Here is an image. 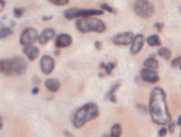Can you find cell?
<instances>
[{
  "label": "cell",
  "mask_w": 181,
  "mask_h": 137,
  "mask_svg": "<svg viewBox=\"0 0 181 137\" xmlns=\"http://www.w3.org/2000/svg\"><path fill=\"white\" fill-rule=\"evenodd\" d=\"M141 78L144 82H149V84H156V82H159L160 77H159V74L154 70L145 68L141 71Z\"/></svg>",
  "instance_id": "10"
},
{
  "label": "cell",
  "mask_w": 181,
  "mask_h": 137,
  "mask_svg": "<svg viewBox=\"0 0 181 137\" xmlns=\"http://www.w3.org/2000/svg\"><path fill=\"white\" fill-rule=\"evenodd\" d=\"M95 47H96L98 50H101V43H100L99 41H97V42H95Z\"/></svg>",
  "instance_id": "33"
},
{
  "label": "cell",
  "mask_w": 181,
  "mask_h": 137,
  "mask_svg": "<svg viewBox=\"0 0 181 137\" xmlns=\"http://www.w3.org/2000/svg\"><path fill=\"white\" fill-rule=\"evenodd\" d=\"M180 137H181V133H180Z\"/></svg>",
  "instance_id": "42"
},
{
  "label": "cell",
  "mask_w": 181,
  "mask_h": 137,
  "mask_svg": "<svg viewBox=\"0 0 181 137\" xmlns=\"http://www.w3.org/2000/svg\"><path fill=\"white\" fill-rule=\"evenodd\" d=\"M177 124L179 125V126H181V116L179 118H178V121H177Z\"/></svg>",
  "instance_id": "39"
},
{
  "label": "cell",
  "mask_w": 181,
  "mask_h": 137,
  "mask_svg": "<svg viewBox=\"0 0 181 137\" xmlns=\"http://www.w3.org/2000/svg\"><path fill=\"white\" fill-rule=\"evenodd\" d=\"M38 91H40V89H38V87H34L32 89V94H37Z\"/></svg>",
  "instance_id": "35"
},
{
  "label": "cell",
  "mask_w": 181,
  "mask_h": 137,
  "mask_svg": "<svg viewBox=\"0 0 181 137\" xmlns=\"http://www.w3.org/2000/svg\"><path fill=\"white\" fill-rule=\"evenodd\" d=\"M72 43V38L67 33H62L59 35L56 40V48H65L68 47Z\"/></svg>",
  "instance_id": "12"
},
{
  "label": "cell",
  "mask_w": 181,
  "mask_h": 137,
  "mask_svg": "<svg viewBox=\"0 0 181 137\" xmlns=\"http://www.w3.org/2000/svg\"><path fill=\"white\" fill-rule=\"evenodd\" d=\"M175 128H176V123L173 122V121H170V122L169 123V125H167V132H169L170 134H174Z\"/></svg>",
  "instance_id": "28"
},
{
  "label": "cell",
  "mask_w": 181,
  "mask_h": 137,
  "mask_svg": "<svg viewBox=\"0 0 181 137\" xmlns=\"http://www.w3.org/2000/svg\"><path fill=\"white\" fill-rule=\"evenodd\" d=\"M3 128V119H2V117L0 116V130Z\"/></svg>",
  "instance_id": "37"
},
{
  "label": "cell",
  "mask_w": 181,
  "mask_h": 137,
  "mask_svg": "<svg viewBox=\"0 0 181 137\" xmlns=\"http://www.w3.org/2000/svg\"><path fill=\"white\" fill-rule=\"evenodd\" d=\"M24 53L25 55L27 56V58L29 59V60H35L36 58L38 57V54H40V50H38L36 46H26L24 48Z\"/></svg>",
  "instance_id": "15"
},
{
  "label": "cell",
  "mask_w": 181,
  "mask_h": 137,
  "mask_svg": "<svg viewBox=\"0 0 181 137\" xmlns=\"http://www.w3.org/2000/svg\"><path fill=\"white\" fill-rule=\"evenodd\" d=\"M0 73L4 75H12V59H1L0 60Z\"/></svg>",
  "instance_id": "14"
},
{
  "label": "cell",
  "mask_w": 181,
  "mask_h": 137,
  "mask_svg": "<svg viewBox=\"0 0 181 137\" xmlns=\"http://www.w3.org/2000/svg\"><path fill=\"white\" fill-rule=\"evenodd\" d=\"M121 133H123V130H121V126L118 123H115V124L112 125V129H111V137H120Z\"/></svg>",
  "instance_id": "21"
},
{
  "label": "cell",
  "mask_w": 181,
  "mask_h": 137,
  "mask_svg": "<svg viewBox=\"0 0 181 137\" xmlns=\"http://www.w3.org/2000/svg\"><path fill=\"white\" fill-rule=\"evenodd\" d=\"M64 135H66L67 137H72V134L68 131H64Z\"/></svg>",
  "instance_id": "36"
},
{
  "label": "cell",
  "mask_w": 181,
  "mask_h": 137,
  "mask_svg": "<svg viewBox=\"0 0 181 137\" xmlns=\"http://www.w3.org/2000/svg\"><path fill=\"white\" fill-rule=\"evenodd\" d=\"M133 38H134V35L132 32L118 33V34H116L112 38V42L114 43L115 45H118V46H126V45L131 44Z\"/></svg>",
  "instance_id": "7"
},
{
  "label": "cell",
  "mask_w": 181,
  "mask_h": 137,
  "mask_svg": "<svg viewBox=\"0 0 181 137\" xmlns=\"http://www.w3.org/2000/svg\"><path fill=\"white\" fill-rule=\"evenodd\" d=\"M38 40V33L35 28H27L22 32L19 42L22 46H31Z\"/></svg>",
  "instance_id": "5"
},
{
  "label": "cell",
  "mask_w": 181,
  "mask_h": 137,
  "mask_svg": "<svg viewBox=\"0 0 181 137\" xmlns=\"http://www.w3.org/2000/svg\"><path fill=\"white\" fill-rule=\"evenodd\" d=\"M133 11L142 18H150L154 14V6L150 1L138 0L133 3Z\"/></svg>",
  "instance_id": "4"
},
{
  "label": "cell",
  "mask_w": 181,
  "mask_h": 137,
  "mask_svg": "<svg viewBox=\"0 0 181 137\" xmlns=\"http://www.w3.org/2000/svg\"><path fill=\"white\" fill-rule=\"evenodd\" d=\"M181 64V56L177 57V58L173 59L172 62H170V66H172V68H177V66H179Z\"/></svg>",
  "instance_id": "27"
},
{
  "label": "cell",
  "mask_w": 181,
  "mask_h": 137,
  "mask_svg": "<svg viewBox=\"0 0 181 137\" xmlns=\"http://www.w3.org/2000/svg\"><path fill=\"white\" fill-rule=\"evenodd\" d=\"M99 115V108L95 103H87L76 110L72 117V124L75 128L80 129L85 123L93 119L97 118Z\"/></svg>",
  "instance_id": "2"
},
{
  "label": "cell",
  "mask_w": 181,
  "mask_h": 137,
  "mask_svg": "<svg viewBox=\"0 0 181 137\" xmlns=\"http://www.w3.org/2000/svg\"><path fill=\"white\" fill-rule=\"evenodd\" d=\"M144 46V37L143 34H136L135 37L133 38L132 42H131V47L130 51L132 55H136L139 51L142 50Z\"/></svg>",
  "instance_id": "11"
},
{
  "label": "cell",
  "mask_w": 181,
  "mask_h": 137,
  "mask_svg": "<svg viewBox=\"0 0 181 137\" xmlns=\"http://www.w3.org/2000/svg\"><path fill=\"white\" fill-rule=\"evenodd\" d=\"M144 66L146 69H150V70H154V71H156V70L159 68V62H158V60L154 56H151L144 61Z\"/></svg>",
  "instance_id": "18"
},
{
  "label": "cell",
  "mask_w": 181,
  "mask_h": 137,
  "mask_svg": "<svg viewBox=\"0 0 181 137\" xmlns=\"http://www.w3.org/2000/svg\"><path fill=\"white\" fill-rule=\"evenodd\" d=\"M25 13V8L20 7V8H15L14 11H13V14L16 18H19V17L22 16V14Z\"/></svg>",
  "instance_id": "24"
},
{
  "label": "cell",
  "mask_w": 181,
  "mask_h": 137,
  "mask_svg": "<svg viewBox=\"0 0 181 137\" xmlns=\"http://www.w3.org/2000/svg\"><path fill=\"white\" fill-rule=\"evenodd\" d=\"M54 35H56L54 29L47 28V29L43 30L42 33L38 35V42H40V44H42V45H45V44H47L50 40H52L54 38Z\"/></svg>",
  "instance_id": "13"
},
{
  "label": "cell",
  "mask_w": 181,
  "mask_h": 137,
  "mask_svg": "<svg viewBox=\"0 0 181 137\" xmlns=\"http://www.w3.org/2000/svg\"><path fill=\"white\" fill-rule=\"evenodd\" d=\"M101 9H102V11L105 12V11H108L109 13H115L116 11L114 9H113L111 6H109L108 3H102L101 4Z\"/></svg>",
  "instance_id": "26"
},
{
  "label": "cell",
  "mask_w": 181,
  "mask_h": 137,
  "mask_svg": "<svg viewBox=\"0 0 181 137\" xmlns=\"http://www.w3.org/2000/svg\"><path fill=\"white\" fill-rule=\"evenodd\" d=\"M158 55L164 60H169L170 57H172V51L167 47H160L159 50H158Z\"/></svg>",
  "instance_id": "20"
},
{
  "label": "cell",
  "mask_w": 181,
  "mask_h": 137,
  "mask_svg": "<svg viewBox=\"0 0 181 137\" xmlns=\"http://www.w3.org/2000/svg\"><path fill=\"white\" fill-rule=\"evenodd\" d=\"M136 108H138V109H139V110H143V113H147L148 112V110H147V107L145 105H138L136 106Z\"/></svg>",
  "instance_id": "32"
},
{
  "label": "cell",
  "mask_w": 181,
  "mask_h": 137,
  "mask_svg": "<svg viewBox=\"0 0 181 137\" xmlns=\"http://www.w3.org/2000/svg\"><path fill=\"white\" fill-rule=\"evenodd\" d=\"M54 66H56V62H54L53 58L48 55H45L41 59V69L42 72L45 75H49L53 72Z\"/></svg>",
  "instance_id": "8"
},
{
  "label": "cell",
  "mask_w": 181,
  "mask_h": 137,
  "mask_svg": "<svg viewBox=\"0 0 181 137\" xmlns=\"http://www.w3.org/2000/svg\"><path fill=\"white\" fill-rule=\"evenodd\" d=\"M179 68H180V70H181V64H180V66H179Z\"/></svg>",
  "instance_id": "41"
},
{
  "label": "cell",
  "mask_w": 181,
  "mask_h": 137,
  "mask_svg": "<svg viewBox=\"0 0 181 137\" xmlns=\"http://www.w3.org/2000/svg\"><path fill=\"white\" fill-rule=\"evenodd\" d=\"M12 33H13V30L10 27H2L1 29H0V40L10 37Z\"/></svg>",
  "instance_id": "23"
},
{
  "label": "cell",
  "mask_w": 181,
  "mask_h": 137,
  "mask_svg": "<svg viewBox=\"0 0 181 137\" xmlns=\"http://www.w3.org/2000/svg\"><path fill=\"white\" fill-rule=\"evenodd\" d=\"M49 2L54 4V6L63 7V6H66V4L69 3V0H49Z\"/></svg>",
  "instance_id": "25"
},
{
  "label": "cell",
  "mask_w": 181,
  "mask_h": 137,
  "mask_svg": "<svg viewBox=\"0 0 181 137\" xmlns=\"http://www.w3.org/2000/svg\"><path fill=\"white\" fill-rule=\"evenodd\" d=\"M102 14H103V11L99 9H79V8H76L75 18H77V17L86 18V17L99 16V15H102Z\"/></svg>",
  "instance_id": "9"
},
{
  "label": "cell",
  "mask_w": 181,
  "mask_h": 137,
  "mask_svg": "<svg viewBox=\"0 0 181 137\" xmlns=\"http://www.w3.org/2000/svg\"><path fill=\"white\" fill-rule=\"evenodd\" d=\"M102 137H111V136H110V134H105Z\"/></svg>",
  "instance_id": "40"
},
{
  "label": "cell",
  "mask_w": 181,
  "mask_h": 137,
  "mask_svg": "<svg viewBox=\"0 0 181 137\" xmlns=\"http://www.w3.org/2000/svg\"><path fill=\"white\" fill-rule=\"evenodd\" d=\"M120 86V82H116L115 85H113L112 87H111V89L109 90V92L105 95V99L109 100L110 102L112 103H116L117 102V99H116V95H115V92L118 90V88Z\"/></svg>",
  "instance_id": "17"
},
{
  "label": "cell",
  "mask_w": 181,
  "mask_h": 137,
  "mask_svg": "<svg viewBox=\"0 0 181 137\" xmlns=\"http://www.w3.org/2000/svg\"><path fill=\"white\" fill-rule=\"evenodd\" d=\"M27 72V62L22 57H15L12 59V75L20 76Z\"/></svg>",
  "instance_id": "6"
},
{
  "label": "cell",
  "mask_w": 181,
  "mask_h": 137,
  "mask_svg": "<svg viewBox=\"0 0 181 137\" xmlns=\"http://www.w3.org/2000/svg\"><path fill=\"white\" fill-rule=\"evenodd\" d=\"M40 82H41V79L38 78L37 76L33 77V85H34V87H37L38 85H40Z\"/></svg>",
  "instance_id": "31"
},
{
  "label": "cell",
  "mask_w": 181,
  "mask_h": 137,
  "mask_svg": "<svg viewBox=\"0 0 181 137\" xmlns=\"http://www.w3.org/2000/svg\"><path fill=\"white\" fill-rule=\"evenodd\" d=\"M4 6H6V2H4V1H2V0H0V12H1L2 10H3Z\"/></svg>",
  "instance_id": "34"
},
{
  "label": "cell",
  "mask_w": 181,
  "mask_h": 137,
  "mask_svg": "<svg viewBox=\"0 0 181 137\" xmlns=\"http://www.w3.org/2000/svg\"><path fill=\"white\" fill-rule=\"evenodd\" d=\"M49 19H52V16H45V17H43V20H49Z\"/></svg>",
  "instance_id": "38"
},
{
  "label": "cell",
  "mask_w": 181,
  "mask_h": 137,
  "mask_svg": "<svg viewBox=\"0 0 181 137\" xmlns=\"http://www.w3.org/2000/svg\"><path fill=\"white\" fill-rule=\"evenodd\" d=\"M154 28L158 30L159 32H161L162 31V29H163V27H164V23H162V22H159V23H154Z\"/></svg>",
  "instance_id": "29"
},
{
  "label": "cell",
  "mask_w": 181,
  "mask_h": 137,
  "mask_svg": "<svg viewBox=\"0 0 181 137\" xmlns=\"http://www.w3.org/2000/svg\"><path fill=\"white\" fill-rule=\"evenodd\" d=\"M167 134V129L166 128H162L160 129L159 132H158V135H159V137H165Z\"/></svg>",
  "instance_id": "30"
},
{
  "label": "cell",
  "mask_w": 181,
  "mask_h": 137,
  "mask_svg": "<svg viewBox=\"0 0 181 137\" xmlns=\"http://www.w3.org/2000/svg\"><path fill=\"white\" fill-rule=\"evenodd\" d=\"M77 30L82 33L87 32H98L102 33L105 31L107 27L101 19L96 17H86V18H79L76 22Z\"/></svg>",
  "instance_id": "3"
},
{
  "label": "cell",
  "mask_w": 181,
  "mask_h": 137,
  "mask_svg": "<svg viewBox=\"0 0 181 137\" xmlns=\"http://www.w3.org/2000/svg\"><path fill=\"white\" fill-rule=\"evenodd\" d=\"M147 44L151 47H157V46L161 45V40H160L159 35L158 34H151L147 38Z\"/></svg>",
  "instance_id": "19"
},
{
  "label": "cell",
  "mask_w": 181,
  "mask_h": 137,
  "mask_svg": "<svg viewBox=\"0 0 181 137\" xmlns=\"http://www.w3.org/2000/svg\"><path fill=\"white\" fill-rule=\"evenodd\" d=\"M149 113L152 121L156 124H169L172 121V117L167 108L166 94L161 88L156 87L152 89L149 97Z\"/></svg>",
  "instance_id": "1"
},
{
  "label": "cell",
  "mask_w": 181,
  "mask_h": 137,
  "mask_svg": "<svg viewBox=\"0 0 181 137\" xmlns=\"http://www.w3.org/2000/svg\"><path fill=\"white\" fill-rule=\"evenodd\" d=\"M100 68L103 69L105 71V74L107 75H111V73H112V71L114 70L115 68V64L114 63H112V62H109V63H103V62H100Z\"/></svg>",
  "instance_id": "22"
},
{
  "label": "cell",
  "mask_w": 181,
  "mask_h": 137,
  "mask_svg": "<svg viewBox=\"0 0 181 137\" xmlns=\"http://www.w3.org/2000/svg\"><path fill=\"white\" fill-rule=\"evenodd\" d=\"M45 86L49 90V91L54 93V92L59 91V89H60V87H61V84H60V82H59L58 79L49 78L45 82Z\"/></svg>",
  "instance_id": "16"
}]
</instances>
